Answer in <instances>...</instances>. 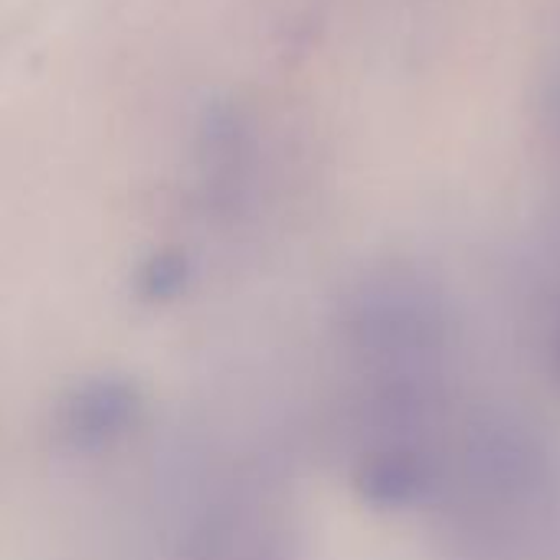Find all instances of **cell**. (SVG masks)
<instances>
[{"label": "cell", "mask_w": 560, "mask_h": 560, "mask_svg": "<svg viewBox=\"0 0 560 560\" xmlns=\"http://www.w3.org/2000/svg\"><path fill=\"white\" fill-rule=\"evenodd\" d=\"M141 417L138 387L125 377H89L56 407L52 433L69 453H102L125 440Z\"/></svg>", "instance_id": "1"}, {"label": "cell", "mask_w": 560, "mask_h": 560, "mask_svg": "<svg viewBox=\"0 0 560 560\" xmlns=\"http://www.w3.org/2000/svg\"><path fill=\"white\" fill-rule=\"evenodd\" d=\"M187 279H190L187 256L177 249H164L144 259V266L138 269V295L144 302H171L187 289Z\"/></svg>", "instance_id": "2"}]
</instances>
